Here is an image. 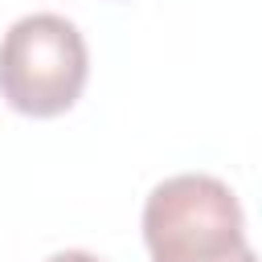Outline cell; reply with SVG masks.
Listing matches in <instances>:
<instances>
[{
  "label": "cell",
  "instance_id": "obj_4",
  "mask_svg": "<svg viewBox=\"0 0 262 262\" xmlns=\"http://www.w3.org/2000/svg\"><path fill=\"white\" fill-rule=\"evenodd\" d=\"M225 262H258V254L246 246V250H237V254H233V258H225Z\"/></svg>",
  "mask_w": 262,
  "mask_h": 262
},
{
  "label": "cell",
  "instance_id": "obj_3",
  "mask_svg": "<svg viewBox=\"0 0 262 262\" xmlns=\"http://www.w3.org/2000/svg\"><path fill=\"white\" fill-rule=\"evenodd\" d=\"M45 262H102V258H94V254H86V250H57V254H49Z\"/></svg>",
  "mask_w": 262,
  "mask_h": 262
},
{
  "label": "cell",
  "instance_id": "obj_1",
  "mask_svg": "<svg viewBox=\"0 0 262 262\" xmlns=\"http://www.w3.org/2000/svg\"><path fill=\"white\" fill-rule=\"evenodd\" d=\"M90 53L74 20L57 12H33L8 25L0 37V98L29 115H66L86 86Z\"/></svg>",
  "mask_w": 262,
  "mask_h": 262
},
{
  "label": "cell",
  "instance_id": "obj_2",
  "mask_svg": "<svg viewBox=\"0 0 262 262\" xmlns=\"http://www.w3.org/2000/svg\"><path fill=\"white\" fill-rule=\"evenodd\" d=\"M151 262H225L246 250V217L233 188L205 172H180L143 201Z\"/></svg>",
  "mask_w": 262,
  "mask_h": 262
}]
</instances>
